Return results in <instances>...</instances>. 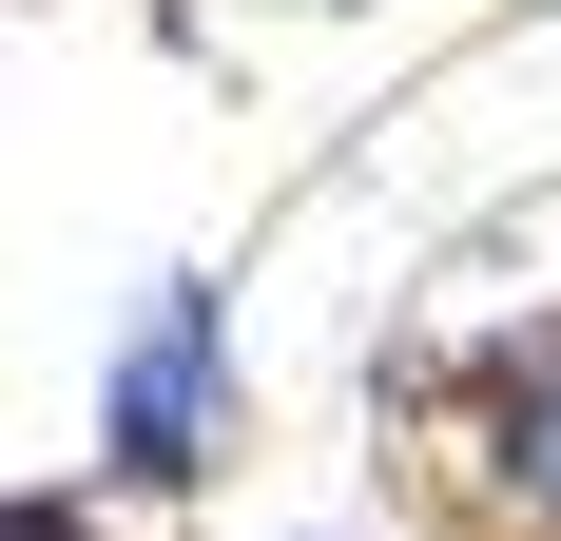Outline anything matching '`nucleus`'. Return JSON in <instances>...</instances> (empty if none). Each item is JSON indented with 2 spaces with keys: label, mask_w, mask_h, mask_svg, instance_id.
<instances>
[{
  "label": "nucleus",
  "mask_w": 561,
  "mask_h": 541,
  "mask_svg": "<svg viewBox=\"0 0 561 541\" xmlns=\"http://www.w3.org/2000/svg\"><path fill=\"white\" fill-rule=\"evenodd\" d=\"M252 426V348H232V270H156L98 368V503H194Z\"/></svg>",
  "instance_id": "nucleus-1"
},
{
  "label": "nucleus",
  "mask_w": 561,
  "mask_h": 541,
  "mask_svg": "<svg viewBox=\"0 0 561 541\" xmlns=\"http://www.w3.org/2000/svg\"><path fill=\"white\" fill-rule=\"evenodd\" d=\"M0 541H116L98 484H0Z\"/></svg>",
  "instance_id": "nucleus-3"
},
{
  "label": "nucleus",
  "mask_w": 561,
  "mask_h": 541,
  "mask_svg": "<svg viewBox=\"0 0 561 541\" xmlns=\"http://www.w3.org/2000/svg\"><path fill=\"white\" fill-rule=\"evenodd\" d=\"M407 406H426V484L484 541H561V290H523L465 348H426Z\"/></svg>",
  "instance_id": "nucleus-2"
}]
</instances>
